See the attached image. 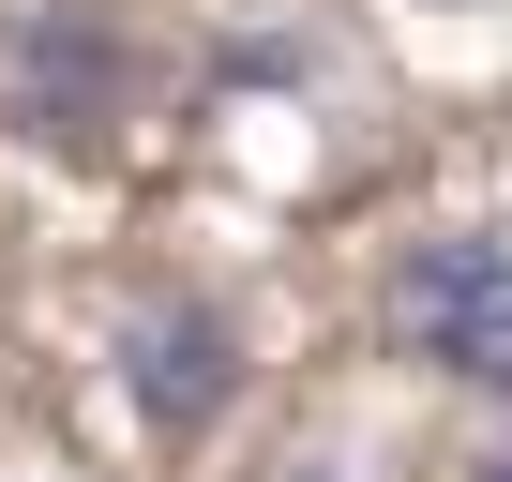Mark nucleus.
Listing matches in <instances>:
<instances>
[{
    "label": "nucleus",
    "mask_w": 512,
    "mask_h": 482,
    "mask_svg": "<svg viewBox=\"0 0 512 482\" xmlns=\"http://www.w3.org/2000/svg\"><path fill=\"white\" fill-rule=\"evenodd\" d=\"M106 362H121V407H136L151 452H211L241 422V392H256V347H241V317L211 287H136Z\"/></svg>",
    "instance_id": "obj_3"
},
{
    "label": "nucleus",
    "mask_w": 512,
    "mask_h": 482,
    "mask_svg": "<svg viewBox=\"0 0 512 482\" xmlns=\"http://www.w3.org/2000/svg\"><path fill=\"white\" fill-rule=\"evenodd\" d=\"M377 347L437 392H512V241L497 226H422L377 272Z\"/></svg>",
    "instance_id": "obj_1"
},
{
    "label": "nucleus",
    "mask_w": 512,
    "mask_h": 482,
    "mask_svg": "<svg viewBox=\"0 0 512 482\" xmlns=\"http://www.w3.org/2000/svg\"><path fill=\"white\" fill-rule=\"evenodd\" d=\"M121 121H136V31L106 0H16L0 16V136L91 166Z\"/></svg>",
    "instance_id": "obj_2"
},
{
    "label": "nucleus",
    "mask_w": 512,
    "mask_h": 482,
    "mask_svg": "<svg viewBox=\"0 0 512 482\" xmlns=\"http://www.w3.org/2000/svg\"><path fill=\"white\" fill-rule=\"evenodd\" d=\"M437 16H467V0H437Z\"/></svg>",
    "instance_id": "obj_5"
},
{
    "label": "nucleus",
    "mask_w": 512,
    "mask_h": 482,
    "mask_svg": "<svg viewBox=\"0 0 512 482\" xmlns=\"http://www.w3.org/2000/svg\"><path fill=\"white\" fill-rule=\"evenodd\" d=\"M467 482H512V452H482V467H467Z\"/></svg>",
    "instance_id": "obj_4"
},
{
    "label": "nucleus",
    "mask_w": 512,
    "mask_h": 482,
    "mask_svg": "<svg viewBox=\"0 0 512 482\" xmlns=\"http://www.w3.org/2000/svg\"><path fill=\"white\" fill-rule=\"evenodd\" d=\"M302 482H332V467H302Z\"/></svg>",
    "instance_id": "obj_6"
}]
</instances>
